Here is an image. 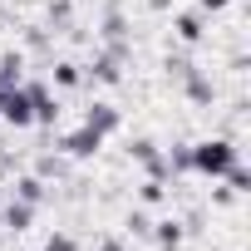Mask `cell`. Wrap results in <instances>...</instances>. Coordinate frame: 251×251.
Listing matches in <instances>:
<instances>
[{
	"mask_svg": "<svg viewBox=\"0 0 251 251\" xmlns=\"http://www.w3.org/2000/svg\"><path fill=\"white\" fill-rule=\"evenodd\" d=\"M187 153H192V168H197V173H207V177H222V173L236 163V148H231L226 138L197 143V148H187Z\"/></svg>",
	"mask_w": 251,
	"mask_h": 251,
	"instance_id": "obj_1",
	"label": "cell"
},
{
	"mask_svg": "<svg viewBox=\"0 0 251 251\" xmlns=\"http://www.w3.org/2000/svg\"><path fill=\"white\" fill-rule=\"evenodd\" d=\"M0 118L5 123H15V128H25V123H35V113H30V94L25 89H0Z\"/></svg>",
	"mask_w": 251,
	"mask_h": 251,
	"instance_id": "obj_2",
	"label": "cell"
},
{
	"mask_svg": "<svg viewBox=\"0 0 251 251\" xmlns=\"http://www.w3.org/2000/svg\"><path fill=\"white\" fill-rule=\"evenodd\" d=\"M30 94V113H35V123H54L59 118V103L45 94V89H25Z\"/></svg>",
	"mask_w": 251,
	"mask_h": 251,
	"instance_id": "obj_3",
	"label": "cell"
},
{
	"mask_svg": "<svg viewBox=\"0 0 251 251\" xmlns=\"http://www.w3.org/2000/svg\"><path fill=\"white\" fill-rule=\"evenodd\" d=\"M99 143H103V133H94V128H79V133H69V138H64V148H69L74 158H89V153H99Z\"/></svg>",
	"mask_w": 251,
	"mask_h": 251,
	"instance_id": "obj_4",
	"label": "cell"
},
{
	"mask_svg": "<svg viewBox=\"0 0 251 251\" xmlns=\"http://www.w3.org/2000/svg\"><path fill=\"white\" fill-rule=\"evenodd\" d=\"M84 128H94V133H113V128H118V113H113L108 103H94L89 118H84Z\"/></svg>",
	"mask_w": 251,
	"mask_h": 251,
	"instance_id": "obj_5",
	"label": "cell"
},
{
	"mask_svg": "<svg viewBox=\"0 0 251 251\" xmlns=\"http://www.w3.org/2000/svg\"><path fill=\"white\" fill-rule=\"evenodd\" d=\"M5 226L25 231V226H30V202H10V207H5Z\"/></svg>",
	"mask_w": 251,
	"mask_h": 251,
	"instance_id": "obj_6",
	"label": "cell"
},
{
	"mask_svg": "<svg viewBox=\"0 0 251 251\" xmlns=\"http://www.w3.org/2000/svg\"><path fill=\"white\" fill-rule=\"evenodd\" d=\"M222 177H226V182H231V192H251V173H246V168H241V163H231V168H226V173H222Z\"/></svg>",
	"mask_w": 251,
	"mask_h": 251,
	"instance_id": "obj_7",
	"label": "cell"
},
{
	"mask_svg": "<svg viewBox=\"0 0 251 251\" xmlns=\"http://www.w3.org/2000/svg\"><path fill=\"white\" fill-rule=\"evenodd\" d=\"M177 35L182 40H202V15H182L177 20Z\"/></svg>",
	"mask_w": 251,
	"mask_h": 251,
	"instance_id": "obj_8",
	"label": "cell"
},
{
	"mask_svg": "<svg viewBox=\"0 0 251 251\" xmlns=\"http://www.w3.org/2000/svg\"><path fill=\"white\" fill-rule=\"evenodd\" d=\"M40 197H45V182H40V177H25V182H20V202H30V207H35Z\"/></svg>",
	"mask_w": 251,
	"mask_h": 251,
	"instance_id": "obj_9",
	"label": "cell"
},
{
	"mask_svg": "<svg viewBox=\"0 0 251 251\" xmlns=\"http://www.w3.org/2000/svg\"><path fill=\"white\" fill-rule=\"evenodd\" d=\"M163 231H158V246H177L182 241V231H177V222H158Z\"/></svg>",
	"mask_w": 251,
	"mask_h": 251,
	"instance_id": "obj_10",
	"label": "cell"
},
{
	"mask_svg": "<svg viewBox=\"0 0 251 251\" xmlns=\"http://www.w3.org/2000/svg\"><path fill=\"white\" fill-rule=\"evenodd\" d=\"M94 74H99V79H108V84H113V79H118V59H99V64H94Z\"/></svg>",
	"mask_w": 251,
	"mask_h": 251,
	"instance_id": "obj_11",
	"label": "cell"
},
{
	"mask_svg": "<svg viewBox=\"0 0 251 251\" xmlns=\"http://www.w3.org/2000/svg\"><path fill=\"white\" fill-rule=\"evenodd\" d=\"M128 231H133V236H148V231H153V222H148L143 212H133V217H128Z\"/></svg>",
	"mask_w": 251,
	"mask_h": 251,
	"instance_id": "obj_12",
	"label": "cell"
},
{
	"mask_svg": "<svg viewBox=\"0 0 251 251\" xmlns=\"http://www.w3.org/2000/svg\"><path fill=\"white\" fill-rule=\"evenodd\" d=\"M45 251H74V236H50V246Z\"/></svg>",
	"mask_w": 251,
	"mask_h": 251,
	"instance_id": "obj_13",
	"label": "cell"
},
{
	"mask_svg": "<svg viewBox=\"0 0 251 251\" xmlns=\"http://www.w3.org/2000/svg\"><path fill=\"white\" fill-rule=\"evenodd\" d=\"M222 5H231V0H202V10H222Z\"/></svg>",
	"mask_w": 251,
	"mask_h": 251,
	"instance_id": "obj_14",
	"label": "cell"
},
{
	"mask_svg": "<svg viewBox=\"0 0 251 251\" xmlns=\"http://www.w3.org/2000/svg\"><path fill=\"white\" fill-rule=\"evenodd\" d=\"M103 251H123V246H118V241H103Z\"/></svg>",
	"mask_w": 251,
	"mask_h": 251,
	"instance_id": "obj_15",
	"label": "cell"
},
{
	"mask_svg": "<svg viewBox=\"0 0 251 251\" xmlns=\"http://www.w3.org/2000/svg\"><path fill=\"white\" fill-rule=\"evenodd\" d=\"M0 89H5V84H0Z\"/></svg>",
	"mask_w": 251,
	"mask_h": 251,
	"instance_id": "obj_16",
	"label": "cell"
}]
</instances>
